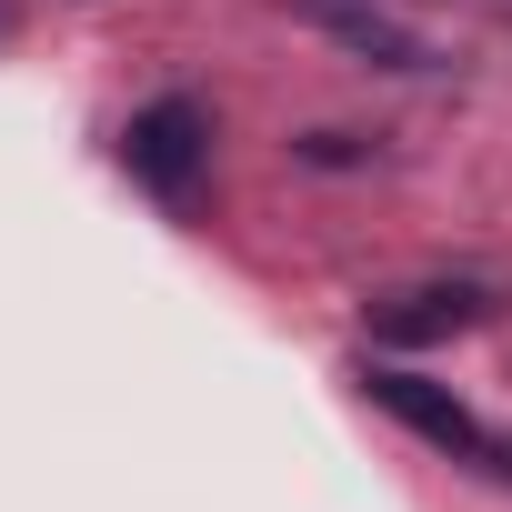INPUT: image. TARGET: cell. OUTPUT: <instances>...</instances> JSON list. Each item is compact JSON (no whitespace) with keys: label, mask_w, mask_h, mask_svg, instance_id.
Masks as SVG:
<instances>
[{"label":"cell","mask_w":512,"mask_h":512,"mask_svg":"<svg viewBox=\"0 0 512 512\" xmlns=\"http://www.w3.org/2000/svg\"><path fill=\"white\" fill-rule=\"evenodd\" d=\"M121 161H131V181H151L161 201H181L191 181H201V161H211V121H201V101H151L141 121H131V141H121Z\"/></svg>","instance_id":"cell-1"},{"label":"cell","mask_w":512,"mask_h":512,"mask_svg":"<svg viewBox=\"0 0 512 512\" xmlns=\"http://www.w3.org/2000/svg\"><path fill=\"white\" fill-rule=\"evenodd\" d=\"M372 402H382V412H402V422H412L422 442H442L452 462H482V472H512V452H502V442H492V432H482V422H472V412H462L452 392H432L422 372H372Z\"/></svg>","instance_id":"cell-2"},{"label":"cell","mask_w":512,"mask_h":512,"mask_svg":"<svg viewBox=\"0 0 512 512\" xmlns=\"http://www.w3.org/2000/svg\"><path fill=\"white\" fill-rule=\"evenodd\" d=\"M482 312H492L482 282H412V292L372 302V332H382V342H452V332H472Z\"/></svg>","instance_id":"cell-3"},{"label":"cell","mask_w":512,"mask_h":512,"mask_svg":"<svg viewBox=\"0 0 512 512\" xmlns=\"http://www.w3.org/2000/svg\"><path fill=\"white\" fill-rule=\"evenodd\" d=\"M292 11L312 21V31H332L342 51H362V61H382V71H432V41H412L382 0H292Z\"/></svg>","instance_id":"cell-4"}]
</instances>
